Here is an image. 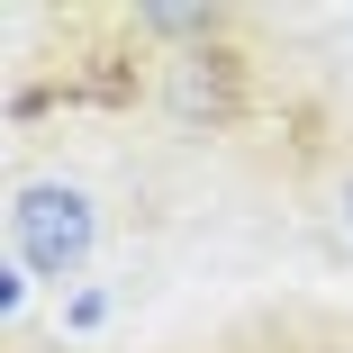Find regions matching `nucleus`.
I'll return each instance as SVG.
<instances>
[{
	"label": "nucleus",
	"instance_id": "nucleus-1",
	"mask_svg": "<svg viewBox=\"0 0 353 353\" xmlns=\"http://www.w3.org/2000/svg\"><path fill=\"white\" fill-rule=\"evenodd\" d=\"M91 199L73 190V181H28L19 199H10V245H19V263L37 272V281H73L82 263H91Z\"/></svg>",
	"mask_w": 353,
	"mask_h": 353
},
{
	"label": "nucleus",
	"instance_id": "nucleus-2",
	"mask_svg": "<svg viewBox=\"0 0 353 353\" xmlns=\"http://www.w3.org/2000/svg\"><path fill=\"white\" fill-rule=\"evenodd\" d=\"M344 236H353V181H344Z\"/></svg>",
	"mask_w": 353,
	"mask_h": 353
}]
</instances>
